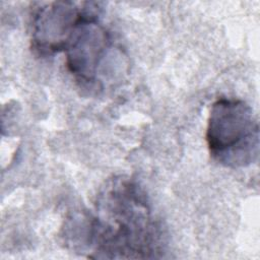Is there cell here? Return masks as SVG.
I'll return each instance as SVG.
<instances>
[{
    "mask_svg": "<svg viewBox=\"0 0 260 260\" xmlns=\"http://www.w3.org/2000/svg\"><path fill=\"white\" fill-rule=\"evenodd\" d=\"M95 208L86 240L96 258H154L161 251L159 226L144 193L131 179L109 180Z\"/></svg>",
    "mask_w": 260,
    "mask_h": 260,
    "instance_id": "1",
    "label": "cell"
},
{
    "mask_svg": "<svg viewBox=\"0 0 260 260\" xmlns=\"http://www.w3.org/2000/svg\"><path fill=\"white\" fill-rule=\"evenodd\" d=\"M205 137L210 155L223 167H248L258 157V122L252 108L242 100L219 99L213 103Z\"/></svg>",
    "mask_w": 260,
    "mask_h": 260,
    "instance_id": "2",
    "label": "cell"
},
{
    "mask_svg": "<svg viewBox=\"0 0 260 260\" xmlns=\"http://www.w3.org/2000/svg\"><path fill=\"white\" fill-rule=\"evenodd\" d=\"M114 49L110 32L99 20L96 3L89 2L64 50L68 70L83 86L103 89L105 65Z\"/></svg>",
    "mask_w": 260,
    "mask_h": 260,
    "instance_id": "3",
    "label": "cell"
},
{
    "mask_svg": "<svg viewBox=\"0 0 260 260\" xmlns=\"http://www.w3.org/2000/svg\"><path fill=\"white\" fill-rule=\"evenodd\" d=\"M89 2L38 3L31 20V49L42 57L64 52Z\"/></svg>",
    "mask_w": 260,
    "mask_h": 260,
    "instance_id": "4",
    "label": "cell"
}]
</instances>
